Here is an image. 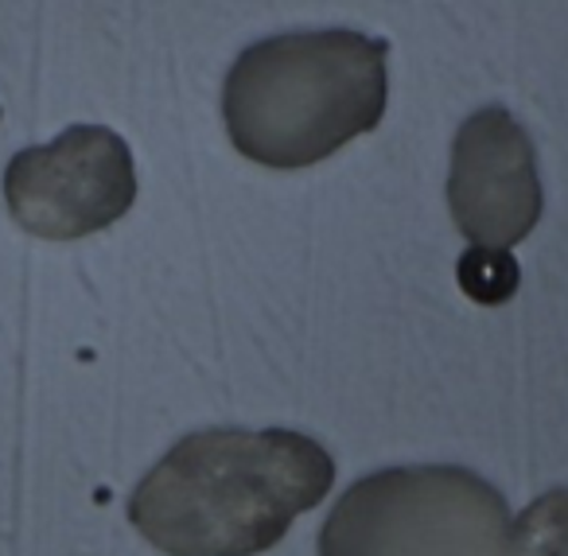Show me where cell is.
<instances>
[{"label":"cell","instance_id":"obj_1","mask_svg":"<svg viewBox=\"0 0 568 556\" xmlns=\"http://www.w3.org/2000/svg\"><path fill=\"white\" fill-rule=\"evenodd\" d=\"M335 483V463L288 428L183 436L129 498V522L168 556H257Z\"/></svg>","mask_w":568,"mask_h":556},{"label":"cell","instance_id":"obj_2","mask_svg":"<svg viewBox=\"0 0 568 556\" xmlns=\"http://www.w3.org/2000/svg\"><path fill=\"white\" fill-rule=\"evenodd\" d=\"M386 40L347 28L288 32L234 59L222 118L245 160L276 172L312 168L374 133L386 113Z\"/></svg>","mask_w":568,"mask_h":556},{"label":"cell","instance_id":"obj_3","mask_svg":"<svg viewBox=\"0 0 568 556\" xmlns=\"http://www.w3.org/2000/svg\"><path fill=\"white\" fill-rule=\"evenodd\" d=\"M503 491L467 467H389L358 478L320 533V556H506Z\"/></svg>","mask_w":568,"mask_h":556},{"label":"cell","instance_id":"obj_4","mask_svg":"<svg viewBox=\"0 0 568 556\" xmlns=\"http://www.w3.org/2000/svg\"><path fill=\"white\" fill-rule=\"evenodd\" d=\"M4 199L17 226L43 242L98 234L133 206V152L113 129L71 125L51 144L12 156Z\"/></svg>","mask_w":568,"mask_h":556},{"label":"cell","instance_id":"obj_5","mask_svg":"<svg viewBox=\"0 0 568 556\" xmlns=\"http://www.w3.org/2000/svg\"><path fill=\"white\" fill-rule=\"evenodd\" d=\"M448 211L471 250L510 253L541 219V180L526 129L503 110L471 113L452 144Z\"/></svg>","mask_w":568,"mask_h":556},{"label":"cell","instance_id":"obj_6","mask_svg":"<svg viewBox=\"0 0 568 556\" xmlns=\"http://www.w3.org/2000/svg\"><path fill=\"white\" fill-rule=\"evenodd\" d=\"M506 556H568V486L526 506L510 529Z\"/></svg>","mask_w":568,"mask_h":556},{"label":"cell","instance_id":"obj_7","mask_svg":"<svg viewBox=\"0 0 568 556\" xmlns=\"http://www.w3.org/2000/svg\"><path fill=\"white\" fill-rule=\"evenodd\" d=\"M459 289L479 304H506L518 289V265L510 253L467 250L459 257Z\"/></svg>","mask_w":568,"mask_h":556}]
</instances>
